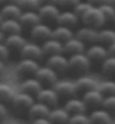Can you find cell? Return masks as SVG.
<instances>
[{
	"label": "cell",
	"mask_w": 115,
	"mask_h": 124,
	"mask_svg": "<svg viewBox=\"0 0 115 124\" xmlns=\"http://www.w3.org/2000/svg\"><path fill=\"white\" fill-rule=\"evenodd\" d=\"M90 59L86 52L76 53L72 55H69V70L77 75H82L86 71H88L90 68Z\"/></svg>",
	"instance_id": "cell-1"
},
{
	"label": "cell",
	"mask_w": 115,
	"mask_h": 124,
	"mask_svg": "<svg viewBox=\"0 0 115 124\" xmlns=\"http://www.w3.org/2000/svg\"><path fill=\"white\" fill-rule=\"evenodd\" d=\"M80 19H81L84 25L95 27V28L102 27L104 25V23L106 22V18L104 16L103 11L100 10V8L96 6H92L87 13L82 15Z\"/></svg>",
	"instance_id": "cell-2"
},
{
	"label": "cell",
	"mask_w": 115,
	"mask_h": 124,
	"mask_svg": "<svg viewBox=\"0 0 115 124\" xmlns=\"http://www.w3.org/2000/svg\"><path fill=\"white\" fill-rule=\"evenodd\" d=\"M35 77L42 82L43 85L46 86H54L56 81H58V71H55L53 68H51L50 65H39V68L37 69Z\"/></svg>",
	"instance_id": "cell-3"
},
{
	"label": "cell",
	"mask_w": 115,
	"mask_h": 124,
	"mask_svg": "<svg viewBox=\"0 0 115 124\" xmlns=\"http://www.w3.org/2000/svg\"><path fill=\"white\" fill-rule=\"evenodd\" d=\"M34 101H34L32 94L20 90V93L15 95V97L11 101V105L18 112H28L31 106L34 104Z\"/></svg>",
	"instance_id": "cell-4"
},
{
	"label": "cell",
	"mask_w": 115,
	"mask_h": 124,
	"mask_svg": "<svg viewBox=\"0 0 115 124\" xmlns=\"http://www.w3.org/2000/svg\"><path fill=\"white\" fill-rule=\"evenodd\" d=\"M86 54L88 55V58L92 62H103L109 55V52L108 49L105 45L96 42L95 44L92 43V45L86 50Z\"/></svg>",
	"instance_id": "cell-5"
},
{
	"label": "cell",
	"mask_w": 115,
	"mask_h": 124,
	"mask_svg": "<svg viewBox=\"0 0 115 124\" xmlns=\"http://www.w3.org/2000/svg\"><path fill=\"white\" fill-rule=\"evenodd\" d=\"M53 88L56 90L60 97L70 98L73 97L76 93H78L76 81H71V80H59L54 84Z\"/></svg>",
	"instance_id": "cell-6"
},
{
	"label": "cell",
	"mask_w": 115,
	"mask_h": 124,
	"mask_svg": "<svg viewBox=\"0 0 115 124\" xmlns=\"http://www.w3.org/2000/svg\"><path fill=\"white\" fill-rule=\"evenodd\" d=\"M46 64L58 72H64L69 70V58H67L63 54V52L52 54V55H49L46 60Z\"/></svg>",
	"instance_id": "cell-7"
},
{
	"label": "cell",
	"mask_w": 115,
	"mask_h": 124,
	"mask_svg": "<svg viewBox=\"0 0 115 124\" xmlns=\"http://www.w3.org/2000/svg\"><path fill=\"white\" fill-rule=\"evenodd\" d=\"M38 13L44 22H56L61 11L58 3H43L39 6Z\"/></svg>",
	"instance_id": "cell-8"
},
{
	"label": "cell",
	"mask_w": 115,
	"mask_h": 124,
	"mask_svg": "<svg viewBox=\"0 0 115 124\" xmlns=\"http://www.w3.org/2000/svg\"><path fill=\"white\" fill-rule=\"evenodd\" d=\"M39 64L37 63L36 59L32 58H22L17 65V72L20 76H35Z\"/></svg>",
	"instance_id": "cell-9"
},
{
	"label": "cell",
	"mask_w": 115,
	"mask_h": 124,
	"mask_svg": "<svg viewBox=\"0 0 115 124\" xmlns=\"http://www.w3.org/2000/svg\"><path fill=\"white\" fill-rule=\"evenodd\" d=\"M20 55L22 58H32V59L39 60L44 55L42 45H39L35 42H27L25 45L20 49Z\"/></svg>",
	"instance_id": "cell-10"
},
{
	"label": "cell",
	"mask_w": 115,
	"mask_h": 124,
	"mask_svg": "<svg viewBox=\"0 0 115 124\" xmlns=\"http://www.w3.org/2000/svg\"><path fill=\"white\" fill-rule=\"evenodd\" d=\"M104 97L105 96L100 93V90L98 88L90 89V90L82 94V99L85 101L87 106H90V107H94V108L102 107Z\"/></svg>",
	"instance_id": "cell-11"
},
{
	"label": "cell",
	"mask_w": 115,
	"mask_h": 124,
	"mask_svg": "<svg viewBox=\"0 0 115 124\" xmlns=\"http://www.w3.org/2000/svg\"><path fill=\"white\" fill-rule=\"evenodd\" d=\"M85 44V42H82L81 39L75 35L73 37H71L70 39L63 43V53H66L68 55H72L76 53L86 52Z\"/></svg>",
	"instance_id": "cell-12"
},
{
	"label": "cell",
	"mask_w": 115,
	"mask_h": 124,
	"mask_svg": "<svg viewBox=\"0 0 115 124\" xmlns=\"http://www.w3.org/2000/svg\"><path fill=\"white\" fill-rule=\"evenodd\" d=\"M53 30L45 23H38L37 25L31 28V36L36 41H42L44 42L45 39L52 37Z\"/></svg>",
	"instance_id": "cell-13"
},
{
	"label": "cell",
	"mask_w": 115,
	"mask_h": 124,
	"mask_svg": "<svg viewBox=\"0 0 115 124\" xmlns=\"http://www.w3.org/2000/svg\"><path fill=\"white\" fill-rule=\"evenodd\" d=\"M19 22L22 23L23 27L32 28L42 22V17L39 15L38 10H23L19 17Z\"/></svg>",
	"instance_id": "cell-14"
},
{
	"label": "cell",
	"mask_w": 115,
	"mask_h": 124,
	"mask_svg": "<svg viewBox=\"0 0 115 124\" xmlns=\"http://www.w3.org/2000/svg\"><path fill=\"white\" fill-rule=\"evenodd\" d=\"M76 36L78 39H80L82 42L85 43H96L98 41V30L95 27L92 26H85L80 27L78 31L76 32Z\"/></svg>",
	"instance_id": "cell-15"
},
{
	"label": "cell",
	"mask_w": 115,
	"mask_h": 124,
	"mask_svg": "<svg viewBox=\"0 0 115 124\" xmlns=\"http://www.w3.org/2000/svg\"><path fill=\"white\" fill-rule=\"evenodd\" d=\"M50 112H51L50 105L36 99V101H34V104L28 109L27 114L32 120H34V118L37 117H49Z\"/></svg>",
	"instance_id": "cell-16"
},
{
	"label": "cell",
	"mask_w": 115,
	"mask_h": 124,
	"mask_svg": "<svg viewBox=\"0 0 115 124\" xmlns=\"http://www.w3.org/2000/svg\"><path fill=\"white\" fill-rule=\"evenodd\" d=\"M0 30H1V33L5 34V35L17 34V33L22 32L23 25L19 22V19H16V18H6V19H1Z\"/></svg>",
	"instance_id": "cell-17"
},
{
	"label": "cell",
	"mask_w": 115,
	"mask_h": 124,
	"mask_svg": "<svg viewBox=\"0 0 115 124\" xmlns=\"http://www.w3.org/2000/svg\"><path fill=\"white\" fill-rule=\"evenodd\" d=\"M59 94L56 93L54 88H42L36 94V99L39 101H43L50 106H55L58 104Z\"/></svg>",
	"instance_id": "cell-18"
},
{
	"label": "cell",
	"mask_w": 115,
	"mask_h": 124,
	"mask_svg": "<svg viewBox=\"0 0 115 124\" xmlns=\"http://www.w3.org/2000/svg\"><path fill=\"white\" fill-rule=\"evenodd\" d=\"M79 18H80V16L73 9L72 10L66 9L60 13L56 23L59 25H66V26H69V27H75L78 24Z\"/></svg>",
	"instance_id": "cell-19"
},
{
	"label": "cell",
	"mask_w": 115,
	"mask_h": 124,
	"mask_svg": "<svg viewBox=\"0 0 115 124\" xmlns=\"http://www.w3.org/2000/svg\"><path fill=\"white\" fill-rule=\"evenodd\" d=\"M42 88H43V84L39 81L35 76L24 79L23 82L20 84V90L22 92L28 93V94H32V95H36Z\"/></svg>",
	"instance_id": "cell-20"
},
{
	"label": "cell",
	"mask_w": 115,
	"mask_h": 124,
	"mask_svg": "<svg viewBox=\"0 0 115 124\" xmlns=\"http://www.w3.org/2000/svg\"><path fill=\"white\" fill-rule=\"evenodd\" d=\"M42 47L43 51H44V54H47V55H52V54H56V53H62L63 42L54 39V37H50V39H45L43 42Z\"/></svg>",
	"instance_id": "cell-21"
},
{
	"label": "cell",
	"mask_w": 115,
	"mask_h": 124,
	"mask_svg": "<svg viewBox=\"0 0 115 124\" xmlns=\"http://www.w3.org/2000/svg\"><path fill=\"white\" fill-rule=\"evenodd\" d=\"M22 13H23V9L17 2L6 3L1 8V19H6V18L19 19Z\"/></svg>",
	"instance_id": "cell-22"
},
{
	"label": "cell",
	"mask_w": 115,
	"mask_h": 124,
	"mask_svg": "<svg viewBox=\"0 0 115 124\" xmlns=\"http://www.w3.org/2000/svg\"><path fill=\"white\" fill-rule=\"evenodd\" d=\"M2 42L5 43L10 50H18V51H20V49L26 44L27 41L24 36L20 35V33H17V34L6 35Z\"/></svg>",
	"instance_id": "cell-23"
},
{
	"label": "cell",
	"mask_w": 115,
	"mask_h": 124,
	"mask_svg": "<svg viewBox=\"0 0 115 124\" xmlns=\"http://www.w3.org/2000/svg\"><path fill=\"white\" fill-rule=\"evenodd\" d=\"M64 107L70 114H76V113H82L86 111L87 104L82 98H76V97H70L64 104Z\"/></svg>",
	"instance_id": "cell-24"
},
{
	"label": "cell",
	"mask_w": 115,
	"mask_h": 124,
	"mask_svg": "<svg viewBox=\"0 0 115 124\" xmlns=\"http://www.w3.org/2000/svg\"><path fill=\"white\" fill-rule=\"evenodd\" d=\"M76 35V33H73L72 27L66 26V25H59L55 28H53V33H52V37L59 39L61 42H66L68 39H70L71 37Z\"/></svg>",
	"instance_id": "cell-25"
},
{
	"label": "cell",
	"mask_w": 115,
	"mask_h": 124,
	"mask_svg": "<svg viewBox=\"0 0 115 124\" xmlns=\"http://www.w3.org/2000/svg\"><path fill=\"white\" fill-rule=\"evenodd\" d=\"M112 113L108 112L106 108L102 107V108H95L92 109L89 117L92 122H103V123H111L112 122Z\"/></svg>",
	"instance_id": "cell-26"
},
{
	"label": "cell",
	"mask_w": 115,
	"mask_h": 124,
	"mask_svg": "<svg viewBox=\"0 0 115 124\" xmlns=\"http://www.w3.org/2000/svg\"><path fill=\"white\" fill-rule=\"evenodd\" d=\"M76 86H77V92L78 93H86L90 90V89L97 88V85H96V81L90 77H87V76H80L78 79L76 80Z\"/></svg>",
	"instance_id": "cell-27"
},
{
	"label": "cell",
	"mask_w": 115,
	"mask_h": 124,
	"mask_svg": "<svg viewBox=\"0 0 115 124\" xmlns=\"http://www.w3.org/2000/svg\"><path fill=\"white\" fill-rule=\"evenodd\" d=\"M70 116H71V114L67 111L64 106L53 108L49 114V118L52 123H54V122H69Z\"/></svg>",
	"instance_id": "cell-28"
},
{
	"label": "cell",
	"mask_w": 115,
	"mask_h": 124,
	"mask_svg": "<svg viewBox=\"0 0 115 124\" xmlns=\"http://www.w3.org/2000/svg\"><path fill=\"white\" fill-rule=\"evenodd\" d=\"M98 43L105 46L112 45L115 43V31L111 28H103L98 31Z\"/></svg>",
	"instance_id": "cell-29"
},
{
	"label": "cell",
	"mask_w": 115,
	"mask_h": 124,
	"mask_svg": "<svg viewBox=\"0 0 115 124\" xmlns=\"http://www.w3.org/2000/svg\"><path fill=\"white\" fill-rule=\"evenodd\" d=\"M15 95L16 94L11 86L7 84H0V99L2 103H11Z\"/></svg>",
	"instance_id": "cell-30"
},
{
	"label": "cell",
	"mask_w": 115,
	"mask_h": 124,
	"mask_svg": "<svg viewBox=\"0 0 115 124\" xmlns=\"http://www.w3.org/2000/svg\"><path fill=\"white\" fill-rule=\"evenodd\" d=\"M102 70L105 75H108V76L115 75V55H111L109 54L102 62Z\"/></svg>",
	"instance_id": "cell-31"
},
{
	"label": "cell",
	"mask_w": 115,
	"mask_h": 124,
	"mask_svg": "<svg viewBox=\"0 0 115 124\" xmlns=\"http://www.w3.org/2000/svg\"><path fill=\"white\" fill-rule=\"evenodd\" d=\"M97 88L100 90L104 96H108V95H115V81L114 80H105V81L100 82Z\"/></svg>",
	"instance_id": "cell-32"
},
{
	"label": "cell",
	"mask_w": 115,
	"mask_h": 124,
	"mask_svg": "<svg viewBox=\"0 0 115 124\" xmlns=\"http://www.w3.org/2000/svg\"><path fill=\"white\" fill-rule=\"evenodd\" d=\"M17 3L22 7L23 10H38L41 6L39 0H18Z\"/></svg>",
	"instance_id": "cell-33"
},
{
	"label": "cell",
	"mask_w": 115,
	"mask_h": 124,
	"mask_svg": "<svg viewBox=\"0 0 115 124\" xmlns=\"http://www.w3.org/2000/svg\"><path fill=\"white\" fill-rule=\"evenodd\" d=\"M100 10L103 11L104 16L106 18V22L107 20H113L115 18V6H113L112 3L109 2H106V3H103L99 6Z\"/></svg>",
	"instance_id": "cell-34"
},
{
	"label": "cell",
	"mask_w": 115,
	"mask_h": 124,
	"mask_svg": "<svg viewBox=\"0 0 115 124\" xmlns=\"http://www.w3.org/2000/svg\"><path fill=\"white\" fill-rule=\"evenodd\" d=\"M92 7V5L89 2L88 0H86V1H81V0H80V1H79V2L76 5V6H75L73 10H75V11L78 14L79 16H80V18H81L82 15L87 13V11H88V10L90 9Z\"/></svg>",
	"instance_id": "cell-35"
},
{
	"label": "cell",
	"mask_w": 115,
	"mask_h": 124,
	"mask_svg": "<svg viewBox=\"0 0 115 124\" xmlns=\"http://www.w3.org/2000/svg\"><path fill=\"white\" fill-rule=\"evenodd\" d=\"M70 123H90V117L89 115H86L85 112L82 113H76V114H71L69 120Z\"/></svg>",
	"instance_id": "cell-36"
},
{
	"label": "cell",
	"mask_w": 115,
	"mask_h": 124,
	"mask_svg": "<svg viewBox=\"0 0 115 124\" xmlns=\"http://www.w3.org/2000/svg\"><path fill=\"white\" fill-rule=\"evenodd\" d=\"M102 107L106 108L111 113H115V95H108L104 97Z\"/></svg>",
	"instance_id": "cell-37"
},
{
	"label": "cell",
	"mask_w": 115,
	"mask_h": 124,
	"mask_svg": "<svg viewBox=\"0 0 115 124\" xmlns=\"http://www.w3.org/2000/svg\"><path fill=\"white\" fill-rule=\"evenodd\" d=\"M80 0H58V5L60 7H63V8H67V9H73L75 6L79 2Z\"/></svg>",
	"instance_id": "cell-38"
},
{
	"label": "cell",
	"mask_w": 115,
	"mask_h": 124,
	"mask_svg": "<svg viewBox=\"0 0 115 124\" xmlns=\"http://www.w3.org/2000/svg\"><path fill=\"white\" fill-rule=\"evenodd\" d=\"M9 47L5 44V43H1L0 45V58H1V62L7 61V59L9 58Z\"/></svg>",
	"instance_id": "cell-39"
},
{
	"label": "cell",
	"mask_w": 115,
	"mask_h": 124,
	"mask_svg": "<svg viewBox=\"0 0 115 124\" xmlns=\"http://www.w3.org/2000/svg\"><path fill=\"white\" fill-rule=\"evenodd\" d=\"M32 122L35 124H38V123H43V124H50L52 123V122L50 121L49 117H37V118H34L32 120Z\"/></svg>",
	"instance_id": "cell-40"
},
{
	"label": "cell",
	"mask_w": 115,
	"mask_h": 124,
	"mask_svg": "<svg viewBox=\"0 0 115 124\" xmlns=\"http://www.w3.org/2000/svg\"><path fill=\"white\" fill-rule=\"evenodd\" d=\"M6 103H2L1 101V104H0V117H1V120H3V118L7 116V114H8V111H7L6 108Z\"/></svg>",
	"instance_id": "cell-41"
},
{
	"label": "cell",
	"mask_w": 115,
	"mask_h": 124,
	"mask_svg": "<svg viewBox=\"0 0 115 124\" xmlns=\"http://www.w3.org/2000/svg\"><path fill=\"white\" fill-rule=\"evenodd\" d=\"M88 1L92 3V6H96V7H99L100 5H103V3L108 2V0H88Z\"/></svg>",
	"instance_id": "cell-42"
},
{
	"label": "cell",
	"mask_w": 115,
	"mask_h": 124,
	"mask_svg": "<svg viewBox=\"0 0 115 124\" xmlns=\"http://www.w3.org/2000/svg\"><path fill=\"white\" fill-rule=\"evenodd\" d=\"M108 52L111 55H115V43H113L112 45L108 46Z\"/></svg>",
	"instance_id": "cell-43"
},
{
	"label": "cell",
	"mask_w": 115,
	"mask_h": 124,
	"mask_svg": "<svg viewBox=\"0 0 115 124\" xmlns=\"http://www.w3.org/2000/svg\"><path fill=\"white\" fill-rule=\"evenodd\" d=\"M41 5L43 3H58V0H39Z\"/></svg>",
	"instance_id": "cell-44"
},
{
	"label": "cell",
	"mask_w": 115,
	"mask_h": 124,
	"mask_svg": "<svg viewBox=\"0 0 115 124\" xmlns=\"http://www.w3.org/2000/svg\"><path fill=\"white\" fill-rule=\"evenodd\" d=\"M2 5H6V3H13V2H17L18 0H0Z\"/></svg>",
	"instance_id": "cell-45"
},
{
	"label": "cell",
	"mask_w": 115,
	"mask_h": 124,
	"mask_svg": "<svg viewBox=\"0 0 115 124\" xmlns=\"http://www.w3.org/2000/svg\"><path fill=\"white\" fill-rule=\"evenodd\" d=\"M108 2H109V3H112L113 6H115V0H108Z\"/></svg>",
	"instance_id": "cell-46"
},
{
	"label": "cell",
	"mask_w": 115,
	"mask_h": 124,
	"mask_svg": "<svg viewBox=\"0 0 115 124\" xmlns=\"http://www.w3.org/2000/svg\"><path fill=\"white\" fill-rule=\"evenodd\" d=\"M113 22H114V24H115V18H114V19H113Z\"/></svg>",
	"instance_id": "cell-47"
}]
</instances>
